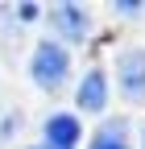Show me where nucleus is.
I'll use <instances>...</instances> for the list:
<instances>
[{"instance_id":"nucleus-1","label":"nucleus","mask_w":145,"mask_h":149,"mask_svg":"<svg viewBox=\"0 0 145 149\" xmlns=\"http://www.w3.org/2000/svg\"><path fill=\"white\" fill-rule=\"evenodd\" d=\"M29 79H33L38 91H62L66 79H70V54H66V46L50 42V37L38 42L33 46V58H29Z\"/></svg>"},{"instance_id":"nucleus-2","label":"nucleus","mask_w":145,"mask_h":149,"mask_svg":"<svg viewBox=\"0 0 145 149\" xmlns=\"http://www.w3.org/2000/svg\"><path fill=\"white\" fill-rule=\"evenodd\" d=\"M116 87L129 104L145 100V50L141 46H129L116 54Z\"/></svg>"},{"instance_id":"nucleus-9","label":"nucleus","mask_w":145,"mask_h":149,"mask_svg":"<svg viewBox=\"0 0 145 149\" xmlns=\"http://www.w3.org/2000/svg\"><path fill=\"white\" fill-rule=\"evenodd\" d=\"M141 149H145V124H141Z\"/></svg>"},{"instance_id":"nucleus-5","label":"nucleus","mask_w":145,"mask_h":149,"mask_svg":"<svg viewBox=\"0 0 145 149\" xmlns=\"http://www.w3.org/2000/svg\"><path fill=\"white\" fill-rule=\"evenodd\" d=\"M75 104H79V112H104V108H108V74H104L100 66H91V70L79 79Z\"/></svg>"},{"instance_id":"nucleus-4","label":"nucleus","mask_w":145,"mask_h":149,"mask_svg":"<svg viewBox=\"0 0 145 149\" xmlns=\"http://www.w3.org/2000/svg\"><path fill=\"white\" fill-rule=\"evenodd\" d=\"M79 137H83V128H79V120L70 116V112H58V116H50L46 120V128H42V149H75L79 145Z\"/></svg>"},{"instance_id":"nucleus-3","label":"nucleus","mask_w":145,"mask_h":149,"mask_svg":"<svg viewBox=\"0 0 145 149\" xmlns=\"http://www.w3.org/2000/svg\"><path fill=\"white\" fill-rule=\"evenodd\" d=\"M46 13H50V25L58 29L66 42H83V37L91 33V13H87L83 4H54Z\"/></svg>"},{"instance_id":"nucleus-7","label":"nucleus","mask_w":145,"mask_h":149,"mask_svg":"<svg viewBox=\"0 0 145 149\" xmlns=\"http://www.w3.org/2000/svg\"><path fill=\"white\" fill-rule=\"evenodd\" d=\"M4 13H13L21 25H29V21H38V17H42V8H38V4H17V8H4Z\"/></svg>"},{"instance_id":"nucleus-6","label":"nucleus","mask_w":145,"mask_h":149,"mask_svg":"<svg viewBox=\"0 0 145 149\" xmlns=\"http://www.w3.org/2000/svg\"><path fill=\"white\" fill-rule=\"evenodd\" d=\"M87 149H133L129 120H124V116H108L96 133H91V145H87Z\"/></svg>"},{"instance_id":"nucleus-8","label":"nucleus","mask_w":145,"mask_h":149,"mask_svg":"<svg viewBox=\"0 0 145 149\" xmlns=\"http://www.w3.org/2000/svg\"><path fill=\"white\" fill-rule=\"evenodd\" d=\"M112 13H120V17H141V13H145V4H137V0H116Z\"/></svg>"}]
</instances>
